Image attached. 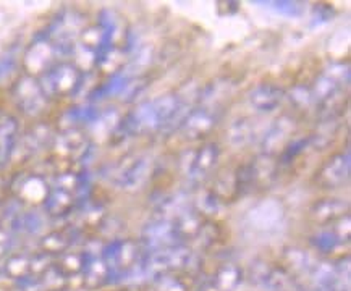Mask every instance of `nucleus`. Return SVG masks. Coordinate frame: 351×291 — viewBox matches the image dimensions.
Masks as SVG:
<instances>
[{
    "instance_id": "nucleus-1",
    "label": "nucleus",
    "mask_w": 351,
    "mask_h": 291,
    "mask_svg": "<svg viewBox=\"0 0 351 291\" xmlns=\"http://www.w3.org/2000/svg\"><path fill=\"white\" fill-rule=\"evenodd\" d=\"M38 81L46 97L70 96L80 89L83 73L73 64H57L49 66Z\"/></svg>"
},
{
    "instance_id": "nucleus-2",
    "label": "nucleus",
    "mask_w": 351,
    "mask_h": 291,
    "mask_svg": "<svg viewBox=\"0 0 351 291\" xmlns=\"http://www.w3.org/2000/svg\"><path fill=\"white\" fill-rule=\"evenodd\" d=\"M13 97H15L18 109L31 116L40 114L47 101L38 79L29 75L18 79L13 88Z\"/></svg>"
},
{
    "instance_id": "nucleus-3",
    "label": "nucleus",
    "mask_w": 351,
    "mask_h": 291,
    "mask_svg": "<svg viewBox=\"0 0 351 291\" xmlns=\"http://www.w3.org/2000/svg\"><path fill=\"white\" fill-rule=\"evenodd\" d=\"M350 178V155L343 154H335L334 157H330L326 164H322V167L319 168L316 173V181L317 186L324 188V190H335V188L343 186Z\"/></svg>"
},
{
    "instance_id": "nucleus-4",
    "label": "nucleus",
    "mask_w": 351,
    "mask_h": 291,
    "mask_svg": "<svg viewBox=\"0 0 351 291\" xmlns=\"http://www.w3.org/2000/svg\"><path fill=\"white\" fill-rule=\"evenodd\" d=\"M220 149L215 142H206L204 146L197 151L196 157L193 159V164L190 167V178L193 183L199 185L204 181L213 172L215 165L219 162Z\"/></svg>"
},
{
    "instance_id": "nucleus-5",
    "label": "nucleus",
    "mask_w": 351,
    "mask_h": 291,
    "mask_svg": "<svg viewBox=\"0 0 351 291\" xmlns=\"http://www.w3.org/2000/svg\"><path fill=\"white\" fill-rule=\"evenodd\" d=\"M18 144V120L13 115H0V170L12 162Z\"/></svg>"
},
{
    "instance_id": "nucleus-6",
    "label": "nucleus",
    "mask_w": 351,
    "mask_h": 291,
    "mask_svg": "<svg viewBox=\"0 0 351 291\" xmlns=\"http://www.w3.org/2000/svg\"><path fill=\"white\" fill-rule=\"evenodd\" d=\"M217 120V112L208 109V107H199V109L191 112V114L186 116V120H184L183 123V133L186 134L190 140H197V138L206 136V134L215 127Z\"/></svg>"
},
{
    "instance_id": "nucleus-7",
    "label": "nucleus",
    "mask_w": 351,
    "mask_h": 291,
    "mask_svg": "<svg viewBox=\"0 0 351 291\" xmlns=\"http://www.w3.org/2000/svg\"><path fill=\"white\" fill-rule=\"evenodd\" d=\"M346 212H348V204L345 201L335 198H324L311 205L309 216H311L314 222L330 225V223L340 222L343 216L346 217Z\"/></svg>"
},
{
    "instance_id": "nucleus-8",
    "label": "nucleus",
    "mask_w": 351,
    "mask_h": 291,
    "mask_svg": "<svg viewBox=\"0 0 351 291\" xmlns=\"http://www.w3.org/2000/svg\"><path fill=\"white\" fill-rule=\"evenodd\" d=\"M110 283V268L101 254L86 253V262L83 270V285L86 288L96 290Z\"/></svg>"
},
{
    "instance_id": "nucleus-9",
    "label": "nucleus",
    "mask_w": 351,
    "mask_h": 291,
    "mask_svg": "<svg viewBox=\"0 0 351 291\" xmlns=\"http://www.w3.org/2000/svg\"><path fill=\"white\" fill-rule=\"evenodd\" d=\"M283 101V91L277 84L263 83L258 84L253 91L250 92V102L254 109L261 112H271L277 109Z\"/></svg>"
},
{
    "instance_id": "nucleus-10",
    "label": "nucleus",
    "mask_w": 351,
    "mask_h": 291,
    "mask_svg": "<svg viewBox=\"0 0 351 291\" xmlns=\"http://www.w3.org/2000/svg\"><path fill=\"white\" fill-rule=\"evenodd\" d=\"M76 194L53 186L44 198V209L51 217H64L73 209Z\"/></svg>"
},
{
    "instance_id": "nucleus-11",
    "label": "nucleus",
    "mask_w": 351,
    "mask_h": 291,
    "mask_svg": "<svg viewBox=\"0 0 351 291\" xmlns=\"http://www.w3.org/2000/svg\"><path fill=\"white\" fill-rule=\"evenodd\" d=\"M76 231L71 230H60V231H52L49 233L40 241V251L51 256L57 257L60 254H64L66 249L70 248L71 243L75 241Z\"/></svg>"
},
{
    "instance_id": "nucleus-12",
    "label": "nucleus",
    "mask_w": 351,
    "mask_h": 291,
    "mask_svg": "<svg viewBox=\"0 0 351 291\" xmlns=\"http://www.w3.org/2000/svg\"><path fill=\"white\" fill-rule=\"evenodd\" d=\"M241 281V268L233 264L220 266L210 280V286L215 291H233Z\"/></svg>"
},
{
    "instance_id": "nucleus-13",
    "label": "nucleus",
    "mask_w": 351,
    "mask_h": 291,
    "mask_svg": "<svg viewBox=\"0 0 351 291\" xmlns=\"http://www.w3.org/2000/svg\"><path fill=\"white\" fill-rule=\"evenodd\" d=\"M84 262H86V253H64L56 257V266L64 274L69 281L71 279H83Z\"/></svg>"
},
{
    "instance_id": "nucleus-14",
    "label": "nucleus",
    "mask_w": 351,
    "mask_h": 291,
    "mask_svg": "<svg viewBox=\"0 0 351 291\" xmlns=\"http://www.w3.org/2000/svg\"><path fill=\"white\" fill-rule=\"evenodd\" d=\"M156 291H190L193 286L191 275L186 272L175 270L160 274L156 280Z\"/></svg>"
},
{
    "instance_id": "nucleus-15",
    "label": "nucleus",
    "mask_w": 351,
    "mask_h": 291,
    "mask_svg": "<svg viewBox=\"0 0 351 291\" xmlns=\"http://www.w3.org/2000/svg\"><path fill=\"white\" fill-rule=\"evenodd\" d=\"M3 272L8 279L20 281L31 275V256L29 254H10L3 264Z\"/></svg>"
},
{
    "instance_id": "nucleus-16",
    "label": "nucleus",
    "mask_w": 351,
    "mask_h": 291,
    "mask_svg": "<svg viewBox=\"0 0 351 291\" xmlns=\"http://www.w3.org/2000/svg\"><path fill=\"white\" fill-rule=\"evenodd\" d=\"M311 243L316 246L317 249H321L322 253H328V251L335 249L337 246H340L343 243V235L340 233L327 230V231H321L317 233L316 236L311 240Z\"/></svg>"
},
{
    "instance_id": "nucleus-17",
    "label": "nucleus",
    "mask_w": 351,
    "mask_h": 291,
    "mask_svg": "<svg viewBox=\"0 0 351 291\" xmlns=\"http://www.w3.org/2000/svg\"><path fill=\"white\" fill-rule=\"evenodd\" d=\"M13 243H15L13 231L0 227V259H7L8 256H10V253L13 249Z\"/></svg>"
},
{
    "instance_id": "nucleus-18",
    "label": "nucleus",
    "mask_w": 351,
    "mask_h": 291,
    "mask_svg": "<svg viewBox=\"0 0 351 291\" xmlns=\"http://www.w3.org/2000/svg\"><path fill=\"white\" fill-rule=\"evenodd\" d=\"M13 68V60L12 58H5V60H0V78H5V75L10 73Z\"/></svg>"
}]
</instances>
